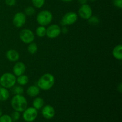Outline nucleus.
<instances>
[{"label": "nucleus", "mask_w": 122, "mask_h": 122, "mask_svg": "<svg viewBox=\"0 0 122 122\" xmlns=\"http://www.w3.org/2000/svg\"><path fill=\"white\" fill-rule=\"evenodd\" d=\"M113 56L116 59L118 60H122V44H119L116 45L115 47L113 48Z\"/></svg>", "instance_id": "obj_15"}, {"label": "nucleus", "mask_w": 122, "mask_h": 122, "mask_svg": "<svg viewBox=\"0 0 122 122\" xmlns=\"http://www.w3.org/2000/svg\"><path fill=\"white\" fill-rule=\"evenodd\" d=\"M27 51L30 54H35L38 51V45L35 42L30 43L27 46Z\"/></svg>", "instance_id": "obj_21"}, {"label": "nucleus", "mask_w": 122, "mask_h": 122, "mask_svg": "<svg viewBox=\"0 0 122 122\" xmlns=\"http://www.w3.org/2000/svg\"><path fill=\"white\" fill-rule=\"evenodd\" d=\"M2 115V110L0 108V117Z\"/></svg>", "instance_id": "obj_33"}, {"label": "nucleus", "mask_w": 122, "mask_h": 122, "mask_svg": "<svg viewBox=\"0 0 122 122\" xmlns=\"http://www.w3.org/2000/svg\"><path fill=\"white\" fill-rule=\"evenodd\" d=\"M0 86H1V85H0Z\"/></svg>", "instance_id": "obj_35"}, {"label": "nucleus", "mask_w": 122, "mask_h": 122, "mask_svg": "<svg viewBox=\"0 0 122 122\" xmlns=\"http://www.w3.org/2000/svg\"><path fill=\"white\" fill-rule=\"evenodd\" d=\"M114 6L116 8H119V9H122V0H114Z\"/></svg>", "instance_id": "obj_27"}, {"label": "nucleus", "mask_w": 122, "mask_h": 122, "mask_svg": "<svg viewBox=\"0 0 122 122\" xmlns=\"http://www.w3.org/2000/svg\"><path fill=\"white\" fill-rule=\"evenodd\" d=\"M61 34V28L59 25L53 24L46 28V36L50 39H55Z\"/></svg>", "instance_id": "obj_9"}, {"label": "nucleus", "mask_w": 122, "mask_h": 122, "mask_svg": "<svg viewBox=\"0 0 122 122\" xmlns=\"http://www.w3.org/2000/svg\"><path fill=\"white\" fill-rule=\"evenodd\" d=\"M55 83V77L52 74L45 73L42 75L37 82V86L43 91H48L53 87Z\"/></svg>", "instance_id": "obj_1"}, {"label": "nucleus", "mask_w": 122, "mask_h": 122, "mask_svg": "<svg viewBox=\"0 0 122 122\" xmlns=\"http://www.w3.org/2000/svg\"><path fill=\"white\" fill-rule=\"evenodd\" d=\"M5 2L6 5L10 7H12V6L15 5L16 4V0H5Z\"/></svg>", "instance_id": "obj_28"}, {"label": "nucleus", "mask_w": 122, "mask_h": 122, "mask_svg": "<svg viewBox=\"0 0 122 122\" xmlns=\"http://www.w3.org/2000/svg\"><path fill=\"white\" fill-rule=\"evenodd\" d=\"M38 115V112L33 107L26 108L23 112V118L26 122H32L36 119Z\"/></svg>", "instance_id": "obj_7"}, {"label": "nucleus", "mask_w": 122, "mask_h": 122, "mask_svg": "<svg viewBox=\"0 0 122 122\" xmlns=\"http://www.w3.org/2000/svg\"><path fill=\"white\" fill-rule=\"evenodd\" d=\"M61 1L64 2H71V1H72L73 0H61Z\"/></svg>", "instance_id": "obj_32"}, {"label": "nucleus", "mask_w": 122, "mask_h": 122, "mask_svg": "<svg viewBox=\"0 0 122 122\" xmlns=\"http://www.w3.org/2000/svg\"><path fill=\"white\" fill-rule=\"evenodd\" d=\"M90 1H91V2H95V1H96L97 0H89Z\"/></svg>", "instance_id": "obj_34"}, {"label": "nucleus", "mask_w": 122, "mask_h": 122, "mask_svg": "<svg viewBox=\"0 0 122 122\" xmlns=\"http://www.w3.org/2000/svg\"><path fill=\"white\" fill-rule=\"evenodd\" d=\"M40 90L39 87L36 85H31L27 88L26 90V94L30 97H36L40 93Z\"/></svg>", "instance_id": "obj_14"}, {"label": "nucleus", "mask_w": 122, "mask_h": 122, "mask_svg": "<svg viewBox=\"0 0 122 122\" xmlns=\"http://www.w3.org/2000/svg\"><path fill=\"white\" fill-rule=\"evenodd\" d=\"M41 113L42 116L45 119H51L54 117L56 114V111L54 108L51 105H46L42 108Z\"/></svg>", "instance_id": "obj_11"}, {"label": "nucleus", "mask_w": 122, "mask_h": 122, "mask_svg": "<svg viewBox=\"0 0 122 122\" xmlns=\"http://www.w3.org/2000/svg\"><path fill=\"white\" fill-rule=\"evenodd\" d=\"M26 67L23 63L21 61H17L13 67V73L16 77L23 75L26 71Z\"/></svg>", "instance_id": "obj_12"}, {"label": "nucleus", "mask_w": 122, "mask_h": 122, "mask_svg": "<svg viewBox=\"0 0 122 122\" xmlns=\"http://www.w3.org/2000/svg\"><path fill=\"white\" fill-rule=\"evenodd\" d=\"M88 23L92 26H97L100 22V19L98 18V17L96 16V15H92L89 19H88Z\"/></svg>", "instance_id": "obj_22"}, {"label": "nucleus", "mask_w": 122, "mask_h": 122, "mask_svg": "<svg viewBox=\"0 0 122 122\" xmlns=\"http://www.w3.org/2000/svg\"><path fill=\"white\" fill-rule=\"evenodd\" d=\"M11 105L14 110L20 113L27 107V101L23 95H14L11 100Z\"/></svg>", "instance_id": "obj_2"}, {"label": "nucleus", "mask_w": 122, "mask_h": 122, "mask_svg": "<svg viewBox=\"0 0 122 122\" xmlns=\"http://www.w3.org/2000/svg\"><path fill=\"white\" fill-rule=\"evenodd\" d=\"M68 32V28L66 26H63L61 29V33H63V34H66Z\"/></svg>", "instance_id": "obj_29"}, {"label": "nucleus", "mask_w": 122, "mask_h": 122, "mask_svg": "<svg viewBox=\"0 0 122 122\" xmlns=\"http://www.w3.org/2000/svg\"><path fill=\"white\" fill-rule=\"evenodd\" d=\"M16 82L20 86H25L27 85L29 82V77L27 75H21L20 76H17L16 78Z\"/></svg>", "instance_id": "obj_18"}, {"label": "nucleus", "mask_w": 122, "mask_h": 122, "mask_svg": "<svg viewBox=\"0 0 122 122\" xmlns=\"http://www.w3.org/2000/svg\"><path fill=\"white\" fill-rule=\"evenodd\" d=\"M36 13V10L34 7L32 6H29L27 7L25 9V14L26 15H28V16H32V15H35Z\"/></svg>", "instance_id": "obj_24"}, {"label": "nucleus", "mask_w": 122, "mask_h": 122, "mask_svg": "<svg viewBox=\"0 0 122 122\" xmlns=\"http://www.w3.org/2000/svg\"><path fill=\"white\" fill-rule=\"evenodd\" d=\"M11 92L14 95H22L24 93V88L19 85H14L11 88Z\"/></svg>", "instance_id": "obj_20"}, {"label": "nucleus", "mask_w": 122, "mask_h": 122, "mask_svg": "<svg viewBox=\"0 0 122 122\" xmlns=\"http://www.w3.org/2000/svg\"><path fill=\"white\" fill-rule=\"evenodd\" d=\"M78 19L77 13L73 11H69L66 13L62 17L60 23L63 26H69L75 24Z\"/></svg>", "instance_id": "obj_5"}, {"label": "nucleus", "mask_w": 122, "mask_h": 122, "mask_svg": "<svg viewBox=\"0 0 122 122\" xmlns=\"http://www.w3.org/2000/svg\"><path fill=\"white\" fill-rule=\"evenodd\" d=\"M45 0H32L33 6L35 8H41L44 5Z\"/></svg>", "instance_id": "obj_23"}, {"label": "nucleus", "mask_w": 122, "mask_h": 122, "mask_svg": "<svg viewBox=\"0 0 122 122\" xmlns=\"http://www.w3.org/2000/svg\"><path fill=\"white\" fill-rule=\"evenodd\" d=\"M92 9L88 4L81 5L78 10V14L81 18L84 20H88L92 15Z\"/></svg>", "instance_id": "obj_8"}, {"label": "nucleus", "mask_w": 122, "mask_h": 122, "mask_svg": "<svg viewBox=\"0 0 122 122\" xmlns=\"http://www.w3.org/2000/svg\"><path fill=\"white\" fill-rule=\"evenodd\" d=\"M10 97V92L8 89L0 86V101H7Z\"/></svg>", "instance_id": "obj_17"}, {"label": "nucleus", "mask_w": 122, "mask_h": 122, "mask_svg": "<svg viewBox=\"0 0 122 122\" xmlns=\"http://www.w3.org/2000/svg\"><path fill=\"white\" fill-rule=\"evenodd\" d=\"M53 15L49 10H42L39 12L36 16V21L40 26H46L52 21Z\"/></svg>", "instance_id": "obj_4"}, {"label": "nucleus", "mask_w": 122, "mask_h": 122, "mask_svg": "<svg viewBox=\"0 0 122 122\" xmlns=\"http://www.w3.org/2000/svg\"><path fill=\"white\" fill-rule=\"evenodd\" d=\"M26 22V15L22 12H18L14 14L13 18V23L15 27L21 28Z\"/></svg>", "instance_id": "obj_10"}, {"label": "nucleus", "mask_w": 122, "mask_h": 122, "mask_svg": "<svg viewBox=\"0 0 122 122\" xmlns=\"http://www.w3.org/2000/svg\"><path fill=\"white\" fill-rule=\"evenodd\" d=\"M16 78L12 73H5L0 77V85L6 89H10L16 83Z\"/></svg>", "instance_id": "obj_3"}, {"label": "nucleus", "mask_w": 122, "mask_h": 122, "mask_svg": "<svg viewBox=\"0 0 122 122\" xmlns=\"http://www.w3.org/2000/svg\"><path fill=\"white\" fill-rule=\"evenodd\" d=\"M33 107L36 109L37 110H41L44 106V100L41 97H36L33 101Z\"/></svg>", "instance_id": "obj_16"}, {"label": "nucleus", "mask_w": 122, "mask_h": 122, "mask_svg": "<svg viewBox=\"0 0 122 122\" xmlns=\"http://www.w3.org/2000/svg\"><path fill=\"white\" fill-rule=\"evenodd\" d=\"M78 2L81 5H83L87 4L88 0H78Z\"/></svg>", "instance_id": "obj_30"}, {"label": "nucleus", "mask_w": 122, "mask_h": 122, "mask_svg": "<svg viewBox=\"0 0 122 122\" xmlns=\"http://www.w3.org/2000/svg\"><path fill=\"white\" fill-rule=\"evenodd\" d=\"M11 117L12 120L14 122H16L17 120H19L20 117V112H17V111H15L14 110V112H12L11 114Z\"/></svg>", "instance_id": "obj_26"}, {"label": "nucleus", "mask_w": 122, "mask_h": 122, "mask_svg": "<svg viewBox=\"0 0 122 122\" xmlns=\"http://www.w3.org/2000/svg\"><path fill=\"white\" fill-rule=\"evenodd\" d=\"M36 35L39 38H43L46 36V27L45 26H39L36 29Z\"/></svg>", "instance_id": "obj_19"}, {"label": "nucleus", "mask_w": 122, "mask_h": 122, "mask_svg": "<svg viewBox=\"0 0 122 122\" xmlns=\"http://www.w3.org/2000/svg\"><path fill=\"white\" fill-rule=\"evenodd\" d=\"M117 90L119 91L120 93L122 92V85L121 83H120V84L119 85V86H117Z\"/></svg>", "instance_id": "obj_31"}, {"label": "nucleus", "mask_w": 122, "mask_h": 122, "mask_svg": "<svg viewBox=\"0 0 122 122\" xmlns=\"http://www.w3.org/2000/svg\"><path fill=\"white\" fill-rule=\"evenodd\" d=\"M19 37L21 41L26 44H29L34 41L35 36L33 31L29 29H23L21 30L19 34Z\"/></svg>", "instance_id": "obj_6"}, {"label": "nucleus", "mask_w": 122, "mask_h": 122, "mask_svg": "<svg viewBox=\"0 0 122 122\" xmlns=\"http://www.w3.org/2000/svg\"><path fill=\"white\" fill-rule=\"evenodd\" d=\"M11 117L8 114H2L0 117V122H13Z\"/></svg>", "instance_id": "obj_25"}, {"label": "nucleus", "mask_w": 122, "mask_h": 122, "mask_svg": "<svg viewBox=\"0 0 122 122\" xmlns=\"http://www.w3.org/2000/svg\"><path fill=\"white\" fill-rule=\"evenodd\" d=\"M6 57L9 61L11 62H17L19 60L20 55L17 50L11 49L6 52Z\"/></svg>", "instance_id": "obj_13"}]
</instances>
